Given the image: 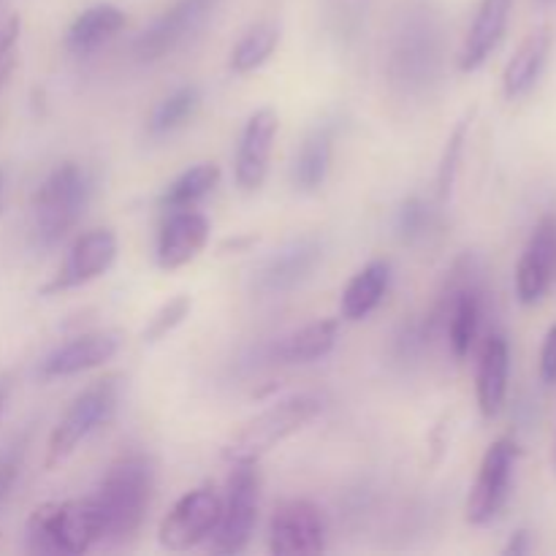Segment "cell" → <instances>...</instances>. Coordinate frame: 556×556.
Listing matches in <instances>:
<instances>
[{
    "instance_id": "17",
    "label": "cell",
    "mask_w": 556,
    "mask_h": 556,
    "mask_svg": "<svg viewBox=\"0 0 556 556\" xmlns=\"http://www.w3.org/2000/svg\"><path fill=\"white\" fill-rule=\"evenodd\" d=\"M210 242V220L193 206L188 210H172V215L163 223L157 233L155 258L163 271H174L188 266L199 258L201 250Z\"/></svg>"
},
{
    "instance_id": "25",
    "label": "cell",
    "mask_w": 556,
    "mask_h": 556,
    "mask_svg": "<svg viewBox=\"0 0 556 556\" xmlns=\"http://www.w3.org/2000/svg\"><path fill=\"white\" fill-rule=\"evenodd\" d=\"M220 182V166L217 163H195L188 172L179 174L174 182H168V188L161 193V206L163 210H188V206L199 204L204 195H210L212 190Z\"/></svg>"
},
{
    "instance_id": "1",
    "label": "cell",
    "mask_w": 556,
    "mask_h": 556,
    "mask_svg": "<svg viewBox=\"0 0 556 556\" xmlns=\"http://www.w3.org/2000/svg\"><path fill=\"white\" fill-rule=\"evenodd\" d=\"M155 492V462L147 454H125L109 465L96 503L103 516V541L123 543L139 532Z\"/></svg>"
},
{
    "instance_id": "23",
    "label": "cell",
    "mask_w": 556,
    "mask_h": 556,
    "mask_svg": "<svg viewBox=\"0 0 556 556\" xmlns=\"http://www.w3.org/2000/svg\"><path fill=\"white\" fill-rule=\"evenodd\" d=\"M125 11L112 3H98L81 11L74 22H71L68 33H65V47L74 54H90L106 41H112L119 30L125 27Z\"/></svg>"
},
{
    "instance_id": "5",
    "label": "cell",
    "mask_w": 556,
    "mask_h": 556,
    "mask_svg": "<svg viewBox=\"0 0 556 556\" xmlns=\"http://www.w3.org/2000/svg\"><path fill=\"white\" fill-rule=\"evenodd\" d=\"M119 380H123L119 375H106V378L96 380V383H90L85 391L74 396V402L63 413L52 438H49L47 467H58L60 462L68 459L96 429H101L114 416L119 402V389H123Z\"/></svg>"
},
{
    "instance_id": "10",
    "label": "cell",
    "mask_w": 556,
    "mask_h": 556,
    "mask_svg": "<svg viewBox=\"0 0 556 556\" xmlns=\"http://www.w3.org/2000/svg\"><path fill=\"white\" fill-rule=\"evenodd\" d=\"M220 0H177L139 33L134 54L141 63H155L195 36L210 22Z\"/></svg>"
},
{
    "instance_id": "31",
    "label": "cell",
    "mask_w": 556,
    "mask_h": 556,
    "mask_svg": "<svg viewBox=\"0 0 556 556\" xmlns=\"http://www.w3.org/2000/svg\"><path fill=\"white\" fill-rule=\"evenodd\" d=\"M20 30H22V22L16 14H11L9 20L0 25V85H3L16 68V54H20Z\"/></svg>"
},
{
    "instance_id": "34",
    "label": "cell",
    "mask_w": 556,
    "mask_h": 556,
    "mask_svg": "<svg viewBox=\"0 0 556 556\" xmlns=\"http://www.w3.org/2000/svg\"><path fill=\"white\" fill-rule=\"evenodd\" d=\"M11 389H14V386H11V378H9V375H0V416H3L5 405H9Z\"/></svg>"
},
{
    "instance_id": "18",
    "label": "cell",
    "mask_w": 556,
    "mask_h": 556,
    "mask_svg": "<svg viewBox=\"0 0 556 556\" xmlns=\"http://www.w3.org/2000/svg\"><path fill=\"white\" fill-rule=\"evenodd\" d=\"M510 9H514V0H481L465 43L459 49L462 74H472L492 58V52L503 41L505 30H508Z\"/></svg>"
},
{
    "instance_id": "6",
    "label": "cell",
    "mask_w": 556,
    "mask_h": 556,
    "mask_svg": "<svg viewBox=\"0 0 556 556\" xmlns=\"http://www.w3.org/2000/svg\"><path fill=\"white\" fill-rule=\"evenodd\" d=\"M258 505H261V470L258 462H237L231 465V478H228L226 503H223L220 521L215 527V541L212 552L215 554H242L253 538L255 525H258Z\"/></svg>"
},
{
    "instance_id": "30",
    "label": "cell",
    "mask_w": 556,
    "mask_h": 556,
    "mask_svg": "<svg viewBox=\"0 0 556 556\" xmlns=\"http://www.w3.org/2000/svg\"><path fill=\"white\" fill-rule=\"evenodd\" d=\"M190 309H193V299H190L188 293H177L174 299H168V302L152 315L150 324L144 326V331H141V342H144V345H155V342L166 340L177 326L185 324Z\"/></svg>"
},
{
    "instance_id": "15",
    "label": "cell",
    "mask_w": 556,
    "mask_h": 556,
    "mask_svg": "<svg viewBox=\"0 0 556 556\" xmlns=\"http://www.w3.org/2000/svg\"><path fill=\"white\" fill-rule=\"evenodd\" d=\"M277 130H280V117H277L271 106H264L250 114L248 125H244L242 139H239L237 163H233V177H237L239 188L248 190V193H253V190H258L266 182Z\"/></svg>"
},
{
    "instance_id": "26",
    "label": "cell",
    "mask_w": 556,
    "mask_h": 556,
    "mask_svg": "<svg viewBox=\"0 0 556 556\" xmlns=\"http://www.w3.org/2000/svg\"><path fill=\"white\" fill-rule=\"evenodd\" d=\"M277 43H280V25L275 20L255 22L231 49V71L233 74H253L261 65L269 63Z\"/></svg>"
},
{
    "instance_id": "22",
    "label": "cell",
    "mask_w": 556,
    "mask_h": 556,
    "mask_svg": "<svg viewBox=\"0 0 556 556\" xmlns=\"http://www.w3.org/2000/svg\"><path fill=\"white\" fill-rule=\"evenodd\" d=\"M391 282V264L389 261H369L364 269H358L351 277L340 299V315L351 324L367 318L378 304L383 302L386 291Z\"/></svg>"
},
{
    "instance_id": "16",
    "label": "cell",
    "mask_w": 556,
    "mask_h": 556,
    "mask_svg": "<svg viewBox=\"0 0 556 556\" xmlns=\"http://www.w3.org/2000/svg\"><path fill=\"white\" fill-rule=\"evenodd\" d=\"M119 342L123 340H119L117 331H87V334H79L54 348L41 362L38 375L43 380H54L90 372V369L103 367V364L117 356Z\"/></svg>"
},
{
    "instance_id": "9",
    "label": "cell",
    "mask_w": 556,
    "mask_h": 556,
    "mask_svg": "<svg viewBox=\"0 0 556 556\" xmlns=\"http://www.w3.org/2000/svg\"><path fill=\"white\" fill-rule=\"evenodd\" d=\"M324 264V242L315 233L291 239L277 253H271L258 271L253 275V293L261 299L286 296L313 277V271Z\"/></svg>"
},
{
    "instance_id": "11",
    "label": "cell",
    "mask_w": 556,
    "mask_h": 556,
    "mask_svg": "<svg viewBox=\"0 0 556 556\" xmlns=\"http://www.w3.org/2000/svg\"><path fill=\"white\" fill-rule=\"evenodd\" d=\"M223 514V500L215 489L201 486L182 494L161 521V546L168 552H188L215 532Z\"/></svg>"
},
{
    "instance_id": "35",
    "label": "cell",
    "mask_w": 556,
    "mask_h": 556,
    "mask_svg": "<svg viewBox=\"0 0 556 556\" xmlns=\"http://www.w3.org/2000/svg\"><path fill=\"white\" fill-rule=\"evenodd\" d=\"M3 190H5V174L3 168H0V201H3Z\"/></svg>"
},
{
    "instance_id": "8",
    "label": "cell",
    "mask_w": 556,
    "mask_h": 556,
    "mask_svg": "<svg viewBox=\"0 0 556 556\" xmlns=\"http://www.w3.org/2000/svg\"><path fill=\"white\" fill-rule=\"evenodd\" d=\"M521 459V445L514 438H500L483 454L478 478L467 497V521L472 527H489L500 514L514 489L516 465Z\"/></svg>"
},
{
    "instance_id": "32",
    "label": "cell",
    "mask_w": 556,
    "mask_h": 556,
    "mask_svg": "<svg viewBox=\"0 0 556 556\" xmlns=\"http://www.w3.org/2000/svg\"><path fill=\"white\" fill-rule=\"evenodd\" d=\"M541 380L546 386H556V324L548 329L541 348Z\"/></svg>"
},
{
    "instance_id": "4",
    "label": "cell",
    "mask_w": 556,
    "mask_h": 556,
    "mask_svg": "<svg viewBox=\"0 0 556 556\" xmlns=\"http://www.w3.org/2000/svg\"><path fill=\"white\" fill-rule=\"evenodd\" d=\"M324 405H320L318 396L313 394H293L288 400L275 402L271 407H266L264 413H258L255 418H250L226 445H223V459L228 465H237V462H258L261 456H266L269 451H275L277 445H282L286 440H291L293 434L302 432L307 424H313L320 416Z\"/></svg>"
},
{
    "instance_id": "3",
    "label": "cell",
    "mask_w": 556,
    "mask_h": 556,
    "mask_svg": "<svg viewBox=\"0 0 556 556\" xmlns=\"http://www.w3.org/2000/svg\"><path fill=\"white\" fill-rule=\"evenodd\" d=\"M103 541V516L96 497L47 503L27 521V546L36 554H85Z\"/></svg>"
},
{
    "instance_id": "24",
    "label": "cell",
    "mask_w": 556,
    "mask_h": 556,
    "mask_svg": "<svg viewBox=\"0 0 556 556\" xmlns=\"http://www.w3.org/2000/svg\"><path fill=\"white\" fill-rule=\"evenodd\" d=\"M331 157H334V125H315L293 161V185L304 193H315L329 177Z\"/></svg>"
},
{
    "instance_id": "19",
    "label": "cell",
    "mask_w": 556,
    "mask_h": 556,
    "mask_svg": "<svg viewBox=\"0 0 556 556\" xmlns=\"http://www.w3.org/2000/svg\"><path fill=\"white\" fill-rule=\"evenodd\" d=\"M508 380H510V345L503 334H492L481 351V362H478V378H476V396L478 410L486 421L500 416L508 396Z\"/></svg>"
},
{
    "instance_id": "36",
    "label": "cell",
    "mask_w": 556,
    "mask_h": 556,
    "mask_svg": "<svg viewBox=\"0 0 556 556\" xmlns=\"http://www.w3.org/2000/svg\"><path fill=\"white\" fill-rule=\"evenodd\" d=\"M552 462H554V472H556V440H554V459Z\"/></svg>"
},
{
    "instance_id": "13",
    "label": "cell",
    "mask_w": 556,
    "mask_h": 556,
    "mask_svg": "<svg viewBox=\"0 0 556 556\" xmlns=\"http://www.w3.org/2000/svg\"><path fill=\"white\" fill-rule=\"evenodd\" d=\"M117 250V233H114L112 228H96V231L81 233V237L71 244L68 255H65L58 275L43 286V293L71 291V288H81L87 286V282L98 280V277H103L114 266Z\"/></svg>"
},
{
    "instance_id": "20",
    "label": "cell",
    "mask_w": 556,
    "mask_h": 556,
    "mask_svg": "<svg viewBox=\"0 0 556 556\" xmlns=\"http://www.w3.org/2000/svg\"><path fill=\"white\" fill-rule=\"evenodd\" d=\"M552 47H554L552 27H538V30H532L530 36L521 41V47L516 49L514 58H510L508 65H505V74H503L505 98L516 101V98L527 96V92L538 85L548 58H552Z\"/></svg>"
},
{
    "instance_id": "27",
    "label": "cell",
    "mask_w": 556,
    "mask_h": 556,
    "mask_svg": "<svg viewBox=\"0 0 556 556\" xmlns=\"http://www.w3.org/2000/svg\"><path fill=\"white\" fill-rule=\"evenodd\" d=\"M201 106V90L195 85H182L172 92V96L163 98L155 106L150 117V134L152 136H166L172 130L182 128L190 117L195 114V109Z\"/></svg>"
},
{
    "instance_id": "14",
    "label": "cell",
    "mask_w": 556,
    "mask_h": 556,
    "mask_svg": "<svg viewBox=\"0 0 556 556\" xmlns=\"http://www.w3.org/2000/svg\"><path fill=\"white\" fill-rule=\"evenodd\" d=\"M556 277V215L548 212L538 220L519 266H516V296L521 304L543 302Z\"/></svg>"
},
{
    "instance_id": "12",
    "label": "cell",
    "mask_w": 556,
    "mask_h": 556,
    "mask_svg": "<svg viewBox=\"0 0 556 556\" xmlns=\"http://www.w3.org/2000/svg\"><path fill=\"white\" fill-rule=\"evenodd\" d=\"M269 552L275 556L326 552V519L309 500H286L277 505L269 527Z\"/></svg>"
},
{
    "instance_id": "21",
    "label": "cell",
    "mask_w": 556,
    "mask_h": 556,
    "mask_svg": "<svg viewBox=\"0 0 556 556\" xmlns=\"http://www.w3.org/2000/svg\"><path fill=\"white\" fill-rule=\"evenodd\" d=\"M340 337V320L324 318L313 320V324L302 326V329L291 331L282 337L275 348H271V358L280 364H313L329 356Z\"/></svg>"
},
{
    "instance_id": "7",
    "label": "cell",
    "mask_w": 556,
    "mask_h": 556,
    "mask_svg": "<svg viewBox=\"0 0 556 556\" xmlns=\"http://www.w3.org/2000/svg\"><path fill=\"white\" fill-rule=\"evenodd\" d=\"M440 74V30L432 16H410L391 49V79L405 92H427Z\"/></svg>"
},
{
    "instance_id": "2",
    "label": "cell",
    "mask_w": 556,
    "mask_h": 556,
    "mask_svg": "<svg viewBox=\"0 0 556 556\" xmlns=\"http://www.w3.org/2000/svg\"><path fill=\"white\" fill-rule=\"evenodd\" d=\"M92 174L81 163H60L33 195V239L49 250L63 242L90 206Z\"/></svg>"
},
{
    "instance_id": "28",
    "label": "cell",
    "mask_w": 556,
    "mask_h": 556,
    "mask_svg": "<svg viewBox=\"0 0 556 556\" xmlns=\"http://www.w3.org/2000/svg\"><path fill=\"white\" fill-rule=\"evenodd\" d=\"M472 117H476V112H467L465 117L454 125L448 141H445V150H443V155H440V166H438V199L440 201H448L451 193H454V185H456V177H459L462 155H465V144H467V134H470Z\"/></svg>"
},
{
    "instance_id": "33",
    "label": "cell",
    "mask_w": 556,
    "mask_h": 556,
    "mask_svg": "<svg viewBox=\"0 0 556 556\" xmlns=\"http://www.w3.org/2000/svg\"><path fill=\"white\" fill-rule=\"evenodd\" d=\"M530 552H532V543H530V532L527 530L514 532V535H510V543L503 548V554H508V556H525Z\"/></svg>"
},
{
    "instance_id": "29",
    "label": "cell",
    "mask_w": 556,
    "mask_h": 556,
    "mask_svg": "<svg viewBox=\"0 0 556 556\" xmlns=\"http://www.w3.org/2000/svg\"><path fill=\"white\" fill-rule=\"evenodd\" d=\"M434 226H438V212L432 210L429 201L418 199V195L407 199L405 204L396 210L394 231L396 237H400V242L405 244L424 242V239L434 231Z\"/></svg>"
}]
</instances>
